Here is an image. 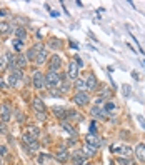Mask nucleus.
I'll use <instances>...</instances> for the list:
<instances>
[{
    "label": "nucleus",
    "mask_w": 145,
    "mask_h": 165,
    "mask_svg": "<svg viewBox=\"0 0 145 165\" xmlns=\"http://www.w3.org/2000/svg\"><path fill=\"white\" fill-rule=\"evenodd\" d=\"M45 85L50 88V90H53V88H57V87L62 85V80H60L59 73L53 72V70H48V73L45 75Z\"/></svg>",
    "instance_id": "obj_1"
},
{
    "label": "nucleus",
    "mask_w": 145,
    "mask_h": 165,
    "mask_svg": "<svg viewBox=\"0 0 145 165\" xmlns=\"http://www.w3.org/2000/svg\"><path fill=\"white\" fill-rule=\"evenodd\" d=\"M22 140H23V145L27 147V150H28L30 153L39 150V140L33 139L30 133H23V135H22Z\"/></svg>",
    "instance_id": "obj_2"
},
{
    "label": "nucleus",
    "mask_w": 145,
    "mask_h": 165,
    "mask_svg": "<svg viewBox=\"0 0 145 165\" xmlns=\"http://www.w3.org/2000/svg\"><path fill=\"white\" fill-rule=\"evenodd\" d=\"M32 82H33V87L35 88H45V77L42 75V72L35 70L33 72V77H32Z\"/></svg>",
    "instance_id": "obj_3"
},
{
    "label": "nucleus",
    "mask_w": 145,
    "mask_h": 165,
    "mask_svg": "<svg viewBox=\"0 0 145 165\" xmlns=\"http://www.w3.org/2000/svg\"><path fill=\"white\" fill-rule=\"evenodd\" d=\"M22 79H23L22 72H20V70H13V72L8 75V80H7V84H8V87H17L19 80H22Z\"/></svg>",
    "instance_id": "obj_4"
},
{
    "label": "nucleus",
    "mask_w": 145,
    "mask_h": 165,
    "mask_svg": "<svg viewBox=\"0 0 145 165\" xmlns=\"http://www.w3.org/2000/svg\"><path fill=\"white\" fill-rule=\"evenodd\" d=\"M90 113H92L95 119H100V120H107L108 119V112H107L105 108H100V107H92V110H90Z\"/></svg>",
    "instance_id": "obj_5"
},
{
    "label": "nucleus",
    "mask_w": 145,
    "mask_h": 165,
    "mask_svg": "<svg viewBox=\"0 0 145 165\" xmlns=\"http://www.w3.org/2000/svg\"><path fill=\"white\" fill-rule=\"evenodd\" d=\"M112 152L113 153H122L124 157H130L132 155V148L127 145H112Z\"/></svg>",
    "instance_id": "obj_6"
},
{
    "label": "nucleus",
    "mask_w": 145,
    "mask_h": 165,
    "mask_svg": "<svg viewBox=\"0 0 145 165\" xmlns=\"http://www.w3.org/2000/svg\"><path fill=\"white\" fill-rule=\"evenodd\" d=\"M0 119H2V122H8L12 119V110H10V107L7 104H3L0 107Z\"/></svg>",
    "instance_id": "obj_7"
},
{
    "label": "nucleus",
    "mask_w": 145,
    "mask_h": 165,
    "mask_svg": "<svg viewBox=\"0 0 145 165\" xmlns=\"http://www.w3.org/2000/svg\"><path fill=\"white\" fill-rule=\"evenodd\" d=\"M23 67H27V57L17 55V57L13 59V70H20V68H23Z\"/></svg>",
    "instance_id": "obj_8"
},
{
    "label": "nucleus",
    "mask_w": 145,
    "mask_h": 165,
    "mask_svg": "<svg viewBox=\"0 0 145 165\" xmlns=\"http://www.w3.org/2000/svg\"><path fill=\"white\" fill-rule=\"evenodd\" d=\"M73 102H75L77 105H87V104H88V93L79 92L75 97H73Z\"/></svg>",
    "instance_id": "obj_9"
},
{
    "label": "nucleus",
    "mask_w": 145,
    "mask_h": 165,
    "mask_svg": "<svg viewBox=\"0 0 145 165\" xmlns=\"http://www.w3.org/2000/svg\"><path fill=\"white\" fill-rule=\"evenodd\" d=\"M85 84H87V88H88V90H95V88H97V85H99V80H97V77H95L93 73H90V75L87 77Z\"/></svg>",
    "instance_id": "obj_10"
},
{
    "label": "nucleus",
    "mask_w": 145,
    "mask_h": 165,
    "mask_svg": "<svg viewBox=\"0 0 145 165\" xmlns=\"http://www.w3.org/2000/svg\"><path fill=\"white\" fill-rule=\"evenodd\" d=\"M55 159L59 160L60 164H65L67 160H68V152H67V148H60V150H57Z\"/></svg>",
    "instance_id": "obj_11"
},
{
    "label": "nucleus",
    "mask_w": 145,
    "mask_h": 165,
    "mask_svg": "<svg viewBox=\"0 0 145 165\" xmlns=\"http://www.w3.org/2000/svg\"><path fill=\"white\" fill-rule=\"evenodd\" d=\"M77 75H79V65H77V64H75V60H73L72 64L68 65V77L77 80Z\"/></svg>",
    "instance_id": "obj_12"
},
{
    "label": "nucleus",
    "mask_w": 145,
    "mask_h": 165,
    "mask_svg": "<svg viewBox=\"0 0 145 165\" xmlns=\"http://www.w3.org/2000/svg\"><path fill=\"white\" fill-rule=\"evenodd\" d=\"M84 159H85V153H84V150H77V152L73 153V164L75 165H84Z\"/></svg>",
    "instance_id": "obj_13"
},
{
    "label": "nucleus",
    "mask_w": 145,
    "mask_h": 165,
    "mask_svg": "<svg viewBox=\"0 0 145 165\" xmlns=\"http://www.w3.org/2000/svg\"><path fill=\"white\" fill-rule=\"evenodd\" d=\"M135 153H137V159H139L140 162H145V145L144 144H139V145H137Z\"/></svg>",
    "instance_id": "obj_14"
},
{
    "label": "nucleus",
    "mask_w": 145,
    "mask_h": 165,
    "mask_svg": "<svg viewBox=\"0 0 145 165\" xmlns=\"http://www.w3.org/2000/svg\"><path fill=\"white\" fill-rule=\"evenodd\" d=\"M87 145H92V147H95V148H99L100 147V139L97 137V135H88V137H87Z\"/></svg>",
    "instance_id": "obj_15"
},
{
    "label": "nucleus",
    "mask_w": 145,
    "mask_h": 165,
    "mask_svg": "<svg viewBox=\"0 0 145 165\" xmlns=\"http://www.w3.org/2000/svg\"><path fill=\"white\" fill-rule=\"evenodd\" d=\"M12 33V25L7 22H0V35H8Z\"/></svg>",
    "instance_id": "obj_16"
},
{
    "label": "nucleus",
    "mask_w": 145,
    "mask_h": 165,
    "mask_svg": "<svg viewBox=\"0 0 145 165\" xmlns=\"http://www.w3.org/2000/svg\"><path fill=\"white\" fill-rule=\"evenodd\" d=\"M60 65H62V62H60V57H57V55H55V57H52V62L48 64V70H53V72H55V70H57Z\"/></svg>",
    "instance_id": "obj_17"
},
{
    "label": "nucleus",
    "mask_w": 145,
    "mask_h": 165,
    "mask_svg": "<svg viewBox=\"0 0 145 165\" xmlns=\"http://www.w3.org/2000/svg\"><path fill=\"white\" fill-rule=\"evenodd\" d=\"M32 105H33V108H35L37 112H39V110H40V112H45V105H44L42 99H39V97H37V99H33Z\"/></svg>",
    "instance_id": "obj_18"
},
{
    "label": "nucleus",
    "mask_w": 145,
    "mask_h": 165,
    "mask_svg": "<svg viewBox=\"0 0 145 165\" xmlns=\"http://www.w3.org/2000/svg\"><path fill=\"white\" fill-rule=\"evenodd\" d=\"M52 112L59 117V119H64V117H67V113H65V108L64 107H53L52 108Z\"/></svg>",
    "instance_id": "obj_19"
},
{
    "label": "nucleus",
    "mask_w": 145,
    "mask_h": 165,
    "mask_svg": "<svg viewBox=\"0 0 145 165\" xmlns=\"http://www.w3.org/2000/svg\"><path fill=\"white\" fill-rule=\"evenodd\" d=\"M47 60V52L45 50H42V52H39L37 53V55H35V62H37V64H44V62H45Z\"/></svg>",
    "instance_id": "obj_20"
},
{
    "label": "nucleus",
    "mask_w": 145,
    "mask_h": 165,
    "mask_svg": "<svg viewBox=\"0 0 145 165\" xmlns=\"http://www.w3.org/2000/svg\"><path fill=\"white\" fill-rule=\"evenodd\" d=\"M104 108H105L107 112L108 113H115L117 112V105H115V104H113V102H105V105H104Z\"/></svg>",
    "instance_id": "obj_21"
},
{
    "label": "nucleus",
    "mask_w": 145,
    "mask_h": 165,
    "mask_svg": "<svg viewBox=\"0 0 145 165\" xmlns=\"http://www.w3.org/2000/svg\"><path fill=\"white\" fill-rule=\"evenodd\" d=\"M95 152H97V148L92 145H85V148H84V153H85V157H93L95 155Z\"/></svg>",
    "instance_id": "obj_22"
},
{
    "label": "nucleus",
    "mask_w": 145,
    "mask_h": 165,
    "mask_svg": "<svg viewBox=\"0 0 145 165\" xmlns=\"http://www.w3.org/2000/svg\"><path fill=\"white\" fill-rule=\"evenodd\" d=\"M39 164H42V165H52V159L48 157V155H45V153H42L39 157Z\"/></svg>",
    "instance_id": "obj_23"
},
{
    "label": "nucleus",
    "mask_w": 145,
    "mask_h": 165,
    "mask_svg": "<svg viewBox=\"0 0 145 165\" xmlns=\"http://www.w3.org/2000/svg\"><path fill=\"white\" fill-rule=\"evenodd\" d=\"M27 133H30V135H32L33 139H39L40 130H39V128H37L35 125H30V127H28V132H27Z\"/></svg>",
    "instance_id": "obj_24"
},
{
    "label": "nucleus",
    "mask_w": 145,
    "mask_h": 165,
    "mask_svg": "<svg viewBox=\"0 0 145 165\" xmlns=\"http://www.w3.org/2000/svg\"><path fill=\"white\" fill-rule=\"evenodd\" d=\"M12 47H13V50L20 52V50L23 48V42H22V40H19V39H15V40L12 42Z\"/></svg>",
    "instance_id": "obj_25"
},
{
    "label": "nucleus",
    "mask_w": 145,
    "mask_h": 165,
    "mask_svg": "<svg viewBox=\"0 0 145 165\" xmlns=\"http://www.w3.org/2000/svg\"><path fill=\"white\" fill-rule=\"evenodd\" d=\"M48 45L52 47V48H60V47H62V40H59V39H50V40H48Z\"/></svg>",
    "instance_id": "obj_26"
},
{
    "label": "nucleus",
    "mask_w": 145,
    "mask_h": 165,
    "mask_svg": "<svg viewBox=\"0 0 145 165\" xmlns=\"http://www.w3.org/2000/svg\"><path fill=\"white\" fill-rule=\"evenodd\" d=\"M85 87H87V84L84 82V80H80V79H77V80H75V88H77L79 92H82V90H84Z\"/></svg>",
    "instance_id": "obj_27"
},
{
    "label": "nucleus",
    "mask_w": 145,
    "mask_h": 165,
    "mask_svg": "<svg viewBox=\"0 0 145 165\" xmlns=\"http://www.w3.org/2000/svg\"><path fill=\"white\" fill-rule=\"evenodd\" d=\"M17 39L22 40V42H23V40L27 39V32H25V28H17Z\"/></svg>",
    "instance_id": "obj_28"
},
{
    "label": "nucleus",
    "mask_w": 145,
    "mask_h": 165,
    "mask_svg": "<svg viewBox=\"0 0 145 165\" xmlns=\"http://www.w3.org/2000/svg\"><path fill=\"white\" fill-rule=\"evenodd\" d=\"M62 128H64V130H67L68 133L75 135V128H72V125H70V124H67V122H62Z\"/></svg>",
    "instance_id": "obj_29"
},
{
    "label": "nucleus",
    "mask_w": 145,
    "mask_h": 165,
    "mask_svg": "<svg viewBox=\"0 0 145 165\" xmlns=\"http://www.w3.org/2000/svg\"><path fill=\"white\" fill-rule=\"evenodd\" d=\"M88 132H90V135H95V132H97V124H95V122H90Z\"/></svg>",
    "instance_id": "obj_30"
},
{
    "label": "nucleus",
    "mask_w": 145,
    "mask_h": 165,
    "mask_svg": "<svg viewBox=\"0 0 145 165\" xmlns=\"http://www.w3.org/2000/svg\"><path fill=\"white\" fill-rule=\"evenodd\" d=\"M119 165H133V162L128 159H119Z\"/></svg>",
    "instance_id": "obj_31"
},
{
    "label": "nucleus",
    "mask_w": 145,
    "mask_h": 165,
    "mask_svg": "<svg viewBox=\"0 0 145 165\" xmlns=\"http://www.w3.org/2000/svg\"><path fill=\"white\" fill-rule=\"evenodd\" d=\"M7 64H8V60H7V55H3V59H0V70H3Z\"/></svg>",
    "instance_id": "obj_32"
},
{
    "label": "nucleus",
    "mask_w": 145,
    "mask_h": 165,
    "mask_svg": "<svg viewBox=\"0 0 145 165\" xmlns=\"http://www.w3.org/2000/svg\"><path fill=\"white\" fill-rule=\"evenodd\" d=\"M68 113H70L68 117H72V119H75V120H82V117H80V115H77L75 112H68Z\"/></svg>",
    "instance_id": "obj_33"
},
{
    "label": "nucleus",
    "mask_w": 145,
    "mask_h": 165,
    "mask_svg": "<svg viewBox=\"0 0 145 165\" xmlns=\"http://www.w3.org/2000/svg\"><path fill=\"white\" fill-rule=\"evenodd\" d=\"M122 88H124V93H125V97H128V95H130V88H128V85H124Z\"/></svg>",
    "instance_id": "obj_34"
},
{
    "label": "nucleus",
    "mask_w": 145,
    "mask_h": 165,
    "mask_svg": "<svg viewBox=\"0 0 145 165\" xmlns=\"http://www.w3.org/2000/svg\"><path fill=\"white\" fill-rule=\"evenodd\" d=\"M0 155H7V147L5 145H0Z\"/></svg>",
    "instance_id": "obj_35"
},
{
    "label": "nucleus",
    "mask_w": 145,
    "mask_h": 165,
    "mask_svg": "<svg viewBox=\"0 0 145 165\" xmlns=\"http://www.w3.org/2000/svg\"><path fill=\"white\" fill-rule=\"evenodd\" d=\"M73 60H75V64H77L79 67H84V62H82V59H79V57H75Z\"/></svg>",
    "instance_id": "obj_36"
},
{
    "label": "nucleus",
    "mask_w": 145,
    "mask_h": 165,
    "mask_svg": "<svg viewBox=\"0 0 145 165\" xmlns=\"http://www.w3.org/2000/svg\"><path fill=\"white\" fill-rule=\"evenodd\" d=\"M37 119L39 120H45V113L44 112H37Z\"/></svg>",
    "instance_id": "obj_37"
},
{
    "label": "nucleus",
    "mask_w": 145,
    "mask_h": 165,
    "mask_svg": "<svg viewBox=\"0 0 145 165\" xmlns=\"http://www.w3.org/2000/svg\"><path fill=\"white\" fill-rule=\"evenodd\" d=\"M17 120H19V122H23V115H22V112H17Z\"/></svg>",
    "instance_id": "obj_38"
},
{
    "label": "nucleus",
    "mask_w": 145,
    "mask_h": 165,
    "mask_svg": "<svg viewBox=\"0 0 145 165\" xmlns=\"http://www.w3.org/2000/svg\"><path fill=\"white\" fill-rule=\"evenodd\" d=\"M139 122H140V124H142V127H144V128H145V120H144V117H139Z\"/></svg>",
    "instance_id": "obj_39"
},
{
    "label": "nucleus",
    "mask_w": 145,
    "mask_h": 165,
    "mask_svg": "<svg viewBox=\"0 0 145 165\" xmlns=\"http://www.w3.org/2000/svg\"><path fill=\"white\" fill-rule=\"evenodd\" d=\"M70 45H72V48H79V45H77L75 42H70Z\"/></svg>",
    "instance_id": "obj_40"
},
{
    "label": "nucleus",
    "mask_w": 145,
    "mask_h": 165,
    "mask_svg": "<svg viewBox=\"0 0 145 165\" xmlns=\"http://www.w3.org/2000/svg\"><path fill=\"white\" fill-rule=\"evenodd\" d=\"M0 132H5V125H3V124L0 125Z\"/></svg>",
    "instance_id": "obj_41"
},
{
    "label": "nucleus",
    "mask_w": 145,
    "mask_h": 165,
    "mask_svg": "<svg viewBox=\"0 0 145 165\" xmlns=\"http://www.w3.org/2000/svg\"><path fill=\"white\" fill-rule=\"evenodd\" d=\"M0 165H2V159H0Z\"/></svg>",
    "instance_id": "obj_42"
},
{
    "label": "nucleus",
    "mask_w": 145,
    "mask_h": 165,
    "mask_svg": "<svg viewBox=\"0 0 145 165\" xmlns=\"http://www.w3.org/2000/svg\"><path fill=\"white\" fill-rule=\"evenodd\" d=\"M144 65H145V60H144Z\"/></svg>",
    "instance_id": "obj_43"
},
{
    "label": "nucleus",
    "mask_w": 145,
    "mask_h": 165,
    "mask_svg": "<svg viewBox=\"0 0 145 165\" xmlns=\"http://www.w3.org/2000/svg\"><path fill=\"white\" fill-rule=\"evenodd\" d=\"M85 165H90V164H85Z\"/></svg>",
    "instance_id": "obj_44"
}]
</instances>
